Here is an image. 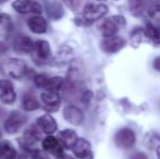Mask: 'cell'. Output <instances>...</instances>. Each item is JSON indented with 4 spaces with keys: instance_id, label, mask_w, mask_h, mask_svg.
Segmentation results:
<instances>
[{
    "instance_id": "cell-22",
    "label": "cell",
    "mask_w": 160,
    "mask_h": 159,
    "mask_svg": "<svg viewBox=\"0 0 160 159\" xmlns=\"http://www.w3.org/2000/svg\"><path fill=\"white\" fill-rule=\"evenodd\" d=\"M64 80L61 77H48L46 80L44 86V91H53V92H59L63 86Z\"/></svg>"
},
{
    "instance_id": "cell-11",
    "label": "cell",
    "mask_w": 160,
    "mask_h": 159,
    "mask_svg": "<svg viewBox=\"0 0 160 159\" xmlns=\"http://www.w3.org/2000/svg\"><path fill=\"white\" fill-rule=\"evenodd\" d=\"M0 100L4 105H12L17 100V93L10 80H0Z\"/></svg>"
},
{
    "instance_id": "cell-16",
    "label": "cell",
    "mask_w": 160,
    "mask_h": 159,
    "mask_svg": "<svg viewBox=\"0 0 160 159\" xmlns=\"http://www.w3.org/2000/svg\"><path fill=\"white\" fill-rule=\"evenodd\" d=\"M26 23H28V30L34 34H45L47 32V27H48L47 21L40 14H35L31 17Z\"/></svg>"
},
{
    "instance_id": "cell-31",
    "label": "cell",
    "mask_w": 160,
    "mask_h": 159,
    "mask_svg": "<svg viewBox=\"0 0 160 159\" xmlns=\"http://www.w3.org/2000/svg\"><path fill=\"white\" fill-rule=\"evenodd\" d=\"M152 68L156 71L160 72V57H156L152 61Z\"/></svg>"
},
{
    "instance_id": "cell-29",
    "label": "cell",
    "mask_w": 160,
    "mask_h": 159,
    "mask_svg": "<svg viewBox=\"0 0 160 159\" xmlns=\"http://www.w3.org/2000/svg\"><path fill=\"white\" fill-rule=\"evenodd\" d=\"M32 159H50L49 156L47 155V153H45L44 151H34L32 153Z\"/></svg>"
},
{
    "instance_id": "cell-9",
    "label": "cell",
    "mask_w": 160,
    "mask_h": 159,
    "mask_svg": "<svg viewBox=\"0 0 160 159\" xmlns=\"http://www.w3.org/2000/svg\"><path fill=\"white\" fill-rule=\"evenodd\" d=\"M44 109L48 112H56L60 108L61 105V97L58 92L53 91H45L40 95Z\"/></svg>"
},
{
    "instance_id": "cell-28",
    "label": "cell",
    "mask_w": 160,
    "mask_h": 159,
    "mask_svg": "<svg viewBox=\"0 0 160 159\" xmlns=\"http://www.w3.org/2000/svg\"><path fill=\"white\" fill-rule=\"evenodd\" d=\"M62 1L64 2L65 6H67L68 8H70L73 11L78 10V8L81 4V0H62Z\"/></svg>"
},
{
    "instance_id": "cell-19",
    "label": "cell",
    "mask_w": 160,
    "mask_h": 159,
    "mask_svg": "<svg viewBox=\"0 0 160 159\" xmlns=\"http://www.w3.org/2000/svg\"><path fill=\"white\" fill-rule=\"evenodd\" d=\"M17 156V148L10 141H0V159H15Z\"/></svg>"
},
{
    "instance_id": "cell-12",
    "label": "cell",
    "mask_w": 160,
    "mask_h": 159,
    "mask_svg": "<svg viewBox=\"0 0 160 159\" xmlns=\"http://www.w3.org/2000/svg\"><path fill=\"white\" fill-rule=\"evenodd\" d=\"M36 125L42 132L47 135H52L58 130V123L51 115H42L37 118Z\"/></svg>"
},
{
    "instance_id": "cell-18",
    "label": "cell",
    "mask_w": 160,
    "mask_h": 159,
    "mask_svg": "<svg viewBox=\"0 0 160 159\" xmlns=\"http://www.w3.org/2000/svg\"><path fill=\"white\" fill-rule=\"evenodd\" d=\"M34 47V42L32 38H30L28 36H25V35H22V36H19L17 39L13 42V48L17 52L21 53V55H28V53H31L33 50Z\"/></svg>"
},
{
    "instance_id": "cell-3",
    "label": "cell",
    "mask_w": 160,
    "mask_h": 159,
    "mask_svg": "<svg viewBox=\"0 0 160 159\" xmlns=\"http://www.w3.org/2000/svg\"><path fill=\"white\" fill-rule=\"evenodd\" d=\"M32 59L37 64H44L51 57V47L47 40L38 39L34 42L33 50L31 52Z\"/></svg>"
},
{
    "instance_id": "cell-7",
    "label": "cell",
    "mask_w": 160,
    "mask_h": 159,
    "mask_svg": "<svg viewBox=\"0 0 160 159\" xmlns=\"http://www.w3.org/2000/svg\"><path fill=\"white\" fill-rule=\"evenodd\" d=\"M135 142H136V136H135L134 131L130 127H122L114 135V143L117 147L123 151L132 148Z\"/></svg>"
},
{
    "instance_id": "cell-5",
    "label": "cell",
    "mask_w": 160,
    "mask_h": 159,
    "mask_svg": "<svg viewBox=\"0 0 160 159\" xmlns=\"http://www.w3.org/2000/svg\"><path fill=\"white\" fill-rule=\"evenodd\" d=\"M125 25V19L121 15H114L109 19H106L99 26L101 35L103 37H109L117 35L121 26Z\"/></svg>"
},
{
    "instance_id": "cell-36",
    "label": "cell",
    "mask_w": 160,
    "mask_h": 159,
    "mask_svg": "<svg viewBox=\"0 0 160 159\" xmlns=\"http://www.w3.org/2000/svg\"><path fill=\"white\" fill-rule=\"evenodd\" d=\"M97 1H101V0H97Z\"/></svg>"
},
{
    "instance_id": "cell-32",
    "label": "cell",
    "mask_w": 160,
    "mask_h": 159,
    "mask_svg": "<svg viewBox=\"0 0 160 159\" xmlns=\"http://www.w3.org/2000/svg\"><path fill=\"white\" fill-rule=\"evenodd\" d=\"M57 159H75V158H73L72 156H70V155H65V154H62V155L58 156Z\"/></svg>"
},
{
    "instance_id": "cell-8",
    "label": "cell",
    "mask_w": 160,
    "mask_h": 159,
    "mask_svg": "<svg viewBox=\"0 0 160 159\" xmlns=\"http://www.w3.org/2000/svg\"><path fill=\"white\" fill-rule=\"evenodd\" d=\"M109 9L103 3H88L83 10V19L84 21L92 23L97 20L103 17L108 13Z\"/></svg>"
},
{
    "instance_id": "cell-1",
    "label": "cell",
    "mask_w": 160,
    "mask_h": 159,
    "mask_svg": "<svg viewBox=\"0 0 160 159\" xmlns=\"http://www.w3.org/2000/svg\"><path fill=\"white\" fill-rule=\"evenodd\" d=\"M1 69L11 79L21 80L26 75L28 67L26 62L20 58H9L1 63Z\"/></svg>"
},
{
    "instance_id": "cell-26",
    "label": "cell",
    "mask_w": 160,
    "mask_h": 159,
    "mask_svg": "<svg viewBox=\"0 0 160 159\" xmlns=\"http://www.w3.org/2000/svg\"><path fill=\"white\" fill-rule=\"evenodd\" d=\"M149 17L154 21V23H160V4H155L148 10Z\"/></svg>"
},
{
    "instance_id": "cell-30",
    "label": "cell",
    "mask_w": 160,
    "mask_h": 159,
    "mask_svg": "<svg viewBox=\"0 0 160 159\" xmlns=\"http://www.w3.org/2000/svg\"><path fill=\"white\" fill-rule=\"evenodd\" d=\"M130 159H148L147 155L143 152H136L133 155H131Z\"/></svg>"
},
{
    "instance_id": "cell-25",
    "label": "cell",
    "mask_w": 160,
    "mask_h": 159,
    "mask_svg": "<svg viewBox=\"0 0 160 159\" xmlns=\"http://www.w3.org/2000/svg\"><path fill=\"white\" fill-rule=\"evenodd\" d=\"M146 37L145 31L144 28H135L133 30V32L131 33V39H132L133 44H138L139 42H142V39Z\"/></svg>"
},
{
    "instance_id": "cell-2",
    "label": "cell",
    "mask_w": 160,
    "mask_h": 159,
    "mask_svg": "<svg viewBox=\"0 0 160 159\" xmlns=\"http://www.w3.org/2000/svg\"><path fill=\"white\" fill-rule=\"evenodd\" d=\"M40 140H42V134L39 132V129L37 127V125H32L25 130L23 136L19 140V144L24 151L33 153L37 149L35 147L36 143Z\"/></svg>"
},
{
    "instance_id": "cell-23",
    "label": "cell",
    "mask_w": 160,
    "mask_h": 159,
    "mask_svg": "<svg viewBox=\"0 0 160 159\" xmlns=\"http://www.w3.org/2000/svg\"><path fill=\"white\" fill-rule=\"evenodd\" d=\"M46 9H47L46 11H47V13H48V15L52 20L61 19L64 14L63 8H62V6L59 2H52V3L48 4Z\"/></svg>"
},
{
    "instance_id": "cell-6",
    "label": "cell",
    "mask_w": 160,
    "mask_h": 159,
    "mask_svg": "<svg viewBox=\"0 0 160 159\" xmlns=\"http://www.w3.org/2000/svg\"><path fill=\"white\" fill-rule=\"evenodd\" d=\"M12 8L20 14H42V7L36 0H14Z\"/></svg>"
},
{
    "instance_id": "cell-20",
    "label": "cell",
    "mask_w": 160,
    "mask_h": 159,
    "mask_svg": "<svg viewBox=\"0 0 160 159\" xmlns=\"http://www.w3.org/2000/svg\"><path fill=\"white\" fill-rule=\"evenodd\" d=\"M145 35L155 45H160V25L157 23H147L144 28Z\"/></svg>"
},
{
    "instance_id": "cell-33",
    "label": "cell",
    "mask_w": 160,
    "mask_h": 159,
    "mask_svg": "<svg viewBox=\"0 0 160 159\" xmlns=\"http://www.w3.org/2000/svg\"><path fill=\"white\" fill-rule=\"evenodd\" d=\"M156 153H157V157H158V159H160V145H158V147H157Z\"/></svg>"
},
{
    "instance_id": "cell-14",
    "label": "cell",
    "mask_w": 160,
    "mask_h": 159,
    "mask_svg": "<svg viewBox=\"0 0 160 159\" xmlns=\"http://www.w3.org/2000/svg\"><path fill=\"white\" fill-rule=\"evenodd\" d=\"M73 154L78 159H92L93 158V151L92 145L85 138H78L74 146L72 147Z\"/></svg>"
},
{
    "instance_id": "cell-15",
    "label": "cell",
    "mask_w": 160,
    "mask_h": 159,
    "mask_svg": "<svg viewBox=\"0 0 160 159\" xmlns=\"http://www.w3.org/2000/svg\"><path fill=\"white\" fill-rule=\"evenodd\" d=\"M42 147L45 153L51 154V155L56 156V157L63 154V147H62V145L60 144L58 138L52 135H48L47 137H45L42 140Z\"/></svg>"
},
{
    "instance_id": "cell-4",
    "label": "cell",
    "mask_w": 160,
    "mask_h": 159,
    "mask_svg": "<svg viewBox=\"0 0 160 159\" xmlns=\"http://www.w3.org/2000/svg\"><path fill=\"white\" fill-rule=\"evenodd\" d=\"M28 121V116L14 110L8 116L3 123V129L8 134H17Z\"/></svg>"
},
{
    "instance_id": "cell-10",
    "label": "cell",
    "mask_w": 160,
    "mask_h": 159,
    "mask_svg": "<svg viewBox=\"0 0 160 159\" xmlns=\"http://www.w3.org/2000/svg\"><path fill=\"white\" fill-rule=\"evenodd\" d=\"M125 44L127 42L124 38L118 35H113V36L103 37L100 47L101 50L106 53H117L125 46Z\"/></svg>"
},
{
    "instance_id": "cell-24",
    "label": "cell",
    "mask_w": 160,
    "mask_h": 159,
    "mask_svg": "<svg viewBox=\"0 0 160 159\" xmlns=\"http://www.w3.org/2000/svg\"><path fill=\"white\" fill-rule=\"evenodd\" d=\"M128 9L133 17H139L144 12L145 1L144 0H128Z\"/></svg>"
},
{
    "instance_id": "cell-27",
    "label": "cell",
    "mask_w": 160,
    "mask_h": 159,
    "mask_svg": "<svg viewBox=\"0 0 160 159\" xmlns=\"http://www.w3.org/2000/svg\"><path fill=\"white\" fill-rule=\"evenodd\" d=\"M47 77H48V75L46 74H38L35 77V79H34V82H35V85L38 87V88H44L45 86V83H46V80Z\"/></svg>"
},
{
    "instance_id": "cell-13",
    "label": "cell",
    "mask_w": 160,
    "mask_h": 159,
    "mask_svg": "<svg viewBox=\"0 0 160 159\" xmlns=\"http://www.w3.org/2000/svg\"><path fill=\"white\" fill-rule=\"evenodd\" d=\"M63 118L70 124L76 125V127H78L84 122V113L78 106H74V105L64 107Z\"/></svg>"
},
{
    "instance_id": "cell-17",
    "label": "cell",
    "mask_w": 160,
    "mask_h": 159,
    "mask_svg": "<svg viewBox=\"0 0 160 159\" xmlns=\"http://www.w3.org/2000/svg\"><path fill=\"white\" fill-rule=\"evenodd\" d=\"M57 138L63 148L72 149V147L74 146V144H75L76 141H78V136L75 131H73V130H71V129H65L58 133Z\"/></svg>"
},
{
    "instance_id": "cell-34",
    "label": "cell",
    "mask_w": 160,
    "mask_h": 159,
    "mask_svg": "<svg viewBox=\"0 0 160 159\" xmlns=\"http://www.w3.org/2000/svg\"><path fill=\"white\" fill-rule=\"evenodd\" d=\"M2 21H3V17H2V15L0 14V24L2 23Z\"/></svg>"
},
{
    "instance_id": "cell-35",
    "label": "cell",
    "mask_w": 160,
    "mask_h": 159,
    "mask_svg": "<svg viewBox=\"0 0 160 159\" xmlns=\"http://www.w3.org/2000/svg\"><path fill=\"white\" fill-rule=\"evenodd\" d=\"M0 138H1V131H0Z\"/></svg>"
},
{
    "instance_id": "cell-21",
    "label": "cell",
    "mask_w": 160,
    "mask_h": 159,
    "mask_svg": "<svg viewBox=\"0 0 160 159\" xmlns=\"http://www.w3.org/2000/svg\"><path fill=\"white\" fill-rule=\"evenodd\" d=\"M40 104L36 97L31 93H28L23 96L22 98V108L24 109L28 112H31V111H35L39 108Z\"/></svg>"
}]
</instances>
